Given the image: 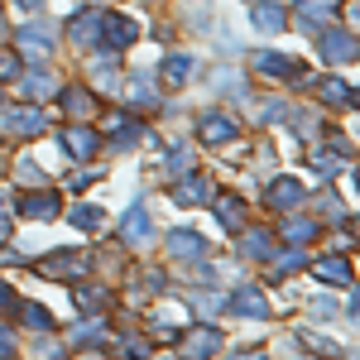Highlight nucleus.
<instances>
[{
    "instance_id": "obj_20",
    "label": "nucleus",
    "mask_w": 360,
    "mask_h": 360,
    "mask_svg": "<svg viewBox=\"0 0 360 360\" xmlns=\"http://www.w3.org/2000/svg\"><path fill=\"white\" fill-rule=\"evenodd\" d=\"M20 317H25V327H29V332H49V327H53L49 307H39V303H20Z\"/></svg>"
},
{
    "instance_id": "obj_3",
    "label": "nucleus",
    "mask_w": 360,
    "mask_h": 360,
    "mask_svg": "<svg viewBox=\"0 0 360 360\" xmlns=\"http://www.w3.org/2000/svg\"><path fill=\"white\" fill-rule=\"evenodd\" d=\"M68 39H72V49H96L101 44V10H82L77 20H68Z\"/></svg>"
},
{
    "instance_id": "obj_33",
    "label": "nucleus",
    "mask_w": 360,
    "mask_h": 360,
    "mask_svg": "<svg viewBox=\"0 0 360 360\" xmlns=\"http://www.w3.org/2000/svg\"><path fill=\"white\" fill-rule=\"evenodd\" d=\"M10 351H15V336H10V332H0V356H10Z\"/></svg>"
},
{
    "instance_id": "obj_7",
    "label": "nucleus",
    "mask_w": 360,
    "mask_h": 360,
    "mask_svg": "<svg viewBox=\"0 0 360 360\" xmlns=\"http://www.w3.org/2000/svg\"><path fill=\"white\" fill-rule=\"evenodd\" d=\"M58 202L53 193H25V202H20V217H29V221H53L58 217Z\"/></svg>"
},
{
    "instance_id": "obj_6",
    "label": "nucleus",
    "mask_w": 360,
    "mask_h": 360,
    "mask_svg": "<svg viewBox=\"0 0 360 360\" xmlns=\"http://www.w3.org/2000/svg\"><path fill=\"white\" fill-rule=\"evenodd\" d=\"M197 135H202V144H226V139L236 135V120L226 111H207L197 120Z\"/></svg>"
},
{
    "instance_id": "obj_8",
    "label": "nucleus",
    "mask_w": 360,
    "mask_h": 360,
    "mask_svg": "<svg viewBox=\"0 0 360 360\" xmlns=\"http://www.w3.org/2000/svg\"><path fill=\"white\" fill-rule=\"evenodd\" d=\"M255 72H264V77H303V63L283 58V53H259L255 58Z\"/></svg>"
},
{
    "instance_id": "obj_31",
    "label": "nucleus",
    "mask_w": 360,
    "mask_h": 360,
    "mask_svg": "<svg viewBox=\"0 0 360 360\" xmlns=\"http://www.w3.org/2000/svg\"><path fill=\"white\" fill-rule=\"evenodd\" d=\"M15 72H20V63H15L10 53H0V82H5V77H15Z\"/></svg>"
},
{
    "instance_id": "obj_16",
    "label": "nucleus",
    "mask_w": 360,
    "mask_h": 360,
    "mask_svg": "<svg viewBox=\"0 0 360 360\" xmlns=\"http://www.w3.org/2000/svg\"><path fill=\"white\" fill-rule=\"evenodd\" d=\"M193 68H197V63H193L188 53H168V63H164V82H168V86H183L188 77H193Z\"/></svg>"
},
{
    "instance_id": "obj_27",
    "label": "nucleus",
    "mask_w": 360,
    "mask_h": 360,
    "mask_svg": "<svg viewBox=\"0 0 360 360\" xmlns=\"http://www.w3.org/2000/svg\"><path fill=\"white\" fill-rule=\"evenodd\" d=\"M72 298H77L82 307H106L111 303V288H86L82 283V288H72Z\"/></svg>"
},
{
    "instance_id": "obj_21",
    "label": "nucleus",
    "mask_w": 360,
    "mask_h": 360,
    "mask_svg": "<svg viewBox=\"0 0 360 360\" xmlns=\"http://www.w3.org/2000/svg\"><path fill=\"white\" fill-rule=\"evenodd\" d=\"M245 255L250 259H259V255L269 259V255H274V236H269V231H245Z\"/></svg>"
},
{
    "instance_id": "obj_29",
    "label": "nucleus",
    "mask_w": 360,
    "mask_h": 360,
    "mask_svg": "<svg viewBox=\"0 0 360 360\" xmlns=\"http://www.w3.org/2000/svg\"><path fill=\"white\" fill-rule=\"evenodd\" d=\"M72 221L82 226V231H96V226L106 221V217H101V212H96V207H72Z\"/></svg>"
},
{
    "instance_id": "obj_12",
    "label": "nucleus",
    "mask_w": 360,
    "mask_h": 360,
    "mask_svg": "<svg viewBox=\"0 0 360 360\" xmlns=\"http://www.w3.org/2000/svg\"><path fill=\"white\" fill-rule=\"evenodd\" d=\"M149 231H154V226H149V212H144V207H130V212H125V221H120L125 245H144V240H149Z\"/></svg>"
},
{
    "instance_id": "obj_26",
    "label": "nucleus",
    "mask_w": 360,
    "mask_h": 360,
    "mask_svg": "<svg viewBox=\"0 0 360 360\" xmlns=\"http://www.w3.org/2000/svg\"><path fill=\"white\" fill-rule=\"evenodd\" d=\"M135 135H139V120H135V115H115V149L135 144Z\"/></svg>"
},
{
    "instance_id": "obj_10",
    "label": "nucleus",
    "mask_w": 360,
    "mask_h": 360,
    "mask_svg": "<svg viewBox=\"0 0 360 360\" xmlns=\"http://www.w3.org/2000/svg\"><path fill=\"white\" fill-rule=\"evenodd\" d=\"M63 149H68V154H77V159H91V154L101 149V135H96V130H86V125H72V130L63 135Z\"/></svg>"
},
{
    "instance_id": "obj_36",
    "label": "nucleus",
    "mask_w": 360,
    "mask_h": 360,
    "mask_svg": "<svg viewBox=\"0 0 360 360\" xmlns=\"http://www.w3.org/2000/svg\"><path fill=\"white\" fill-rule=\"evenodd\" d=\"M0 34H5V29H0Z\"/></svg>"
},
{
    "instance_id": "obj_9",
    "label": "nucleus",
    "mask_w": 360,
    "mask_h": 360,
    "mask_svg": "<svg viewBox=\"0 0 360 360\" xmlns=\"http://www.w3.org/2000/svg\"><path fill=\"white\" fill-rule=\"evenodd\" d=\"M221 346H226V336L217 332V327H197V332L183 336V351H188V356H212V351H221Z\"/></svg>"
},
{
    "instance_id": "obj_11",
    "label": "nucleus",
    "mask_w": 360,
    "mask_h": 360,
    "mask_svg": "<svg viewBox=\"0 0 360 360\" xmlns=\"http://www.w3.org/2000/svg\"><path fill=\"white\" fill-rule=\"evenodd\" d=\"M322 58L327 63H356V34H327L322 39Z\"/></svg>"
},
{
    "instance_id": "obj_32",
    "label": "nucleus",
    "mask_w": 360,
    "mask_h": 360,
    "mask_svg": "<svg viewBox=\"0 0 360 360\" xmlns=\"http://www.w3.org/2000/svg\"><path fill=\"white\" fill-rule=\"evenodd\" d=\"M10 236V212H5V197H0V240Z\"/></svg>"
},
{
    "instance_id": "obj_25",
    "label": "nucleus",
    "mask_w": 360,
    "mask_h": 360,
    "mask_svg": "<svg viewBox=\"0 0 360 360\" xmlns=\"http://www.w3.org/2000/svg\"><path fill=\"white\" fill-rule=\"evenodd\" d=\"M20 44L29 49L25 58H44L49 53V34H44V29H20Z\"/></svg>"
},
{
    "instance_id": "obj_17",
    "label": "nucleus",
    "mask_w": 360,
    "mask_h": 360,
    "mask_svg": "<svg viewBox=\"0 0 360 360\" xmlns=\"http://www.w3.org/2000/svg\"><path fill=\"white\" fill-rule=\"evenodd\" d=\"M217 221L226 231H245V212H240V197H221L217 202Z\"/></svg>"
},
{
    "instance_id": "obj_24",
    "label": "nucleus",
    "mask_w": 360,
    "mask_h": 360,
    "mask_svg": "<svg viewBox=\"0 0 360 360\" xmlns=\"http://www.w3.org/2000/svg\"><path fill=\"white\" fill-rule=\"evenodd\" d=\"M63 106H68V115H91V111H96V101L86 96L82 86H72V91H63Z\"/></svg>"
},
{
    "instance_id": "obj_5",
    "label": "nucleus",
    "mask_w": 360,
    "mask_h": 360,
    "mask_svg": "<svg viewBox=\"0 0 360 360\" xmlns=\"http://www.w3.org/2000/svg\"><path fill=\"white\" fill-rule=\"evenodd\" d=\"M139 39V29L130 25V20H125V15H101V44H106V49H130V44H135Z\"/></svg>"
},
{
    "instance_id": "obj_14",
    "label": "nucleus",
    "mask_w": 360,
    "mask_h": 360,
    "mask_svg": "<svg viewBox=\"0 0 360 360\" xmlns=\"http://www.w3.org/2000/svg\"><path fill=\"white\" fill-rule=\"evenodd\" d=\"M336 15V0H303V10H298V25L303 29H322L327 20Z\"/></svg>"
},
{
    "instance_id": "obj_19",
    "label": "nucleus",
    "mask_w": 360,
    "mask_h": 360,
    "mask_svg": "<svg viewBox=\"0 0 360 360\" xmlns=\"http://www.w3.org/2000/svg\"><path fill=\"white\" fill-rule=\"evenodd\" d=\"M255 29L278 34V29H283V10H278V5H269V0H264V5H255Z\"/></svg>"
},
{
    "instance_id": "obj_28",
    "label": "nucleus",
    "mask_w": 360,
    "mask_h": 360,
    "mask_svg": "<svg viewBox=\"0 0 360 360\" xmlns=\"http://www.w3.org/2000/svg\"><path fill=\"white\" fill-rule=\"evenodd\" d=\"M77 255H53V259H44V274H77Z\"/></svg>"
},
{
    "instance_id": "obj_2",
    "label": "nucleus",
    "mask_w": 360,
    "mask_h": 360,
    "mask_svg": "<svg viewBox=\"0 0 360 360\" xmlns=\"http://www.w3.org/2000/svg\"><path fill=\"white\" fill-rule=\"evenodd\" d=\"M0 125H5V135L10 139H29V135H44V111H34V106H20V111H5L0 115Z\"/></svg>"
},
{
    "instance_id": "obj_22",
    "label": "nucleus",
    "mask_w": 360,
    "mask_h": 360,
    "mask_svg": "<svg viewBox=\"0 0 360 360\" xmlns=\"http://www.w3.org/2000/svg\"><path fill=\"white\" fill-rule=\"evenodd\" d=\"M283 236H288L293 245H298V240H312V236H317V221H312V217H288V221H283Z\"/></svg>"
},
{
    "instance_id": "obj_35",
    "label": "nucleus",
    "mask_w": 360,
    "mask_h": 360,
    "mask_svg": "<svg viewBox=\"0 0 360 360\" xmlns=\"http://www.w3.org/2000/svg\"><path fill=\"white\" fill-rule=\"evenodd\" d=\"M20 5H25V10H39V5H44V0H20Z\"/></svg>"
},
{
    "instance_id": "obj_15",
    "label": "nucleus",
    "mask_w": 360,
    "mask_h": 360,
    "mask_svg": "<svg viewBox=\"0 0 360 360\" xmlns=\"http://www.w3.org/2000/svg\"><path fill=\"white\" fill-rule=\"evenodd\" d=\"M317 96H322L327 106H356L351 82H341V77H322V82H317Z\"/></svg>"
},
{
    "instance_id": "obj_23",
    "label": "nucleus",
    "mask_w": 360,
    "mask_h": 360,
    "mask_svg": "<svg viewBox=\"0 0 360 360\" xmlns=\"http://www.w3.org/2000/svg\"><path fill=\"white\" fill-rule=\"evenodd\" d=\"M53 72H34V77H25V101H39V96H53Z\"/></svg>"
},
{
    "instance_id": "obj_34",
    "label": "nucleus",
    "mask_w": 360,
    "mask_h": 360,
    "mask_svg": "<svg viewBox=\"0 0 360 360\" xmlns=\"http://www.w3.org/2000/svg\"><path fill=\"white\" fill-rule=\"evenodd\" d=\"M0 307H10V288L5 283H0Z\"/></svg>"
},
{
    "instance_id": "obj_13",
    "label": "nucleus",
    "mask_w": 360,
    "mask_h": 360,
    "mask_svg": "<svg viewBox=\"0 0 360 360\" xmlns=\"http://www.w3.org/2000/svg\"><path fill=\"white\" fill-rule=\"evenodd\" d=\"M168 255L173 259H202L207 245H202V236H193V231H173L168 236Z\"/></svg>"
},
{
    "instance_id": "obj_30",
    "label": "nucleus",
    "mask_w": 360,
    "mask_h": 360,
    "mask_svg": "<svg viewBox=\"0 0 360 360\" xmlns=\"http://www.w3.org/2000/svg\"><path fill=\"white\" fill-rule=\"evenodd\" d=\"M336 168H341V164H336V154H317V159H312V173H317V178H332Z\"/></svg>"
},
{
    "instance_id": "obj_18",
    "label": "nucleus",
    "mask_w": 360,
    "mask_h": 360,
    "mask_svg": "<svg viewBox=\"0 0 360 360\" xmlns=\"http://www.w3.org/2000/svg\"><path fill=\"white\" fill-rule=\"evenodd\" d=\"M312 274L327 278V283H341V288H351V264H346V259H322V264H312Z\"/></svg>"
},
{
    "instance_id": "obj_4",
    "label": "nucleus",
    "mask_w": 360,
    "mask_h": 360,
    "mask_svg": "<svg viewBox=\"0 0 360 360\" xmlns=\"http://www.w3.org/2000/svg\"><path fill=\"white\" fill-rule=\"evenodd\" d=\"M298 202H303V183L298 178H274L264 188V207H274V212H293Z\"/></svg>"
},
{
    "instance_id": "obj_1",
    "label": "nucleus",
    "mask_w": 360,
    "mask_h": 360,
    "mask_svg": "<svg viewBox=\"0 0 360 360\" xmlns=\"http://www.w3.org/2000/svg\"><path fill=\"white\" fill-rule=\"evenodd\" d=\"M226 307H231L236 317H255V322L269 317V298H264V288H255V283H240V288L226 298Z\"/></svg>"
}]
</instances>
